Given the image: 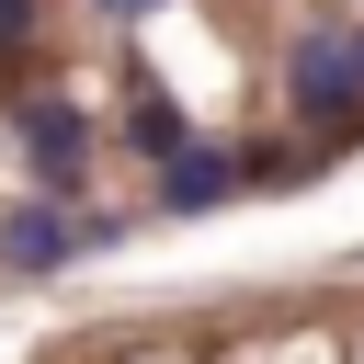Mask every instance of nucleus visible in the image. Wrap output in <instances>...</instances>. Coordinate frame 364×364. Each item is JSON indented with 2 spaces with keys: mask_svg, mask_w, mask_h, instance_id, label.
Instances as JSON below:
<instances>
[{
  "mask_svg": "<svg viewBox=\"0 0 364 364\" xmlns=\"http://www.w3.org/2000/svg\"><path fill=\"white\" fill-rule=\"evenodd\" d=\"M284 91H296V114H307V125L330 114V125L353 136V125H364V68H353V34H307V46H296V80H284Z\"/></svg>",
  "mask_w": 364,
  "mask_h": 364,
  "instance_id": "nucleus-1",
  "label": "nucleus"
},
{
  "mask_svg": "<svg viewBox=\"0 0 364 364\" xmlns=\"http://www.w3.org/2000/svg\"><path fill=\"white\" fill-rule=\"evenodd\" d=\"M102 11H114V23H148V11H159V0H102Z\"/></svg>",
  "mask_w": 364,
  "mask_h": 364,
  "instance_id": "nucleus-7",
  "label": "nucleus"
},
{
  "mask_svg": "<svg viewBox=\"0 0 364 364\" xmlns=\"http://www.w3.org/2000/svg\"><path fill=\"white\" fill-rule=\"evenodd\" d=\"M228 182H239V148H182V159L159 171V205H171V216H193V205H216Z\"/></svg>",
  "mask_w": 364,
  "mask_h": 364,
  "instance_id": "nucleus-4",
  "label": "nucleus"
},
{
  "mask_svg": "<svg viewBox=\"0 0 364 364\" xmlns=\"http://www.w3.org/2000/svg\"><path fill=\"white\" fill-rule=\"evenodd\" d=\"M23 148H34L46 193H68V182H80V159H91V114H80V102H34V114H23Z\"/></svg>",
  "mask_w": 364,
  "mask_h": 364,
  "instance_id": "nucleus-2",
  "label": "nucleus"
},
{
  "mask_svg": "<svg viewBox=\"0 0 364 364\" xmlns=\"http://www.w3.org/2000/svg\"><path fill=\"white\" fill-rule=\"evenodd\" d=\"M68 250H80V228H68L57 205H23V216L0 228V273H57Z\"/></svg>",
  "mask_w": 364,
  "mask_h": 364,
  "instance_id": "nucleus-3",
  "label": "nucleus"
},
{
  "mask_svg": "<svg viewBox=\"0 0 364 364\" xmlns=\"http://www.w3.org/2000/svg\"><path fill=\"white\" fill-rule=\"evenodd\" d=\"M23 23H34V0H0V57L23 46Z\"/></svg>",
  "mask_w": 364,
  "mask_h": 364,
  "instance_id": "nucleus-6",
  "label": "nucleus"
},
{
  "mask_svg": "<svg viewBox=\"0 0 364 364\" xmlns=\"http://www.w3.org/2000/svg\"><path fill=\"white\" fill-rule=\"evenodd\" d=\"M125 148H136V159H182V114H171V102H136V114H125Z\"/></svg>",
  "mask_w": 364,
  "mask_h": 364,
  "instance_id": "nucleus-5",
  "label": "nucleus"
}]
</instances>
